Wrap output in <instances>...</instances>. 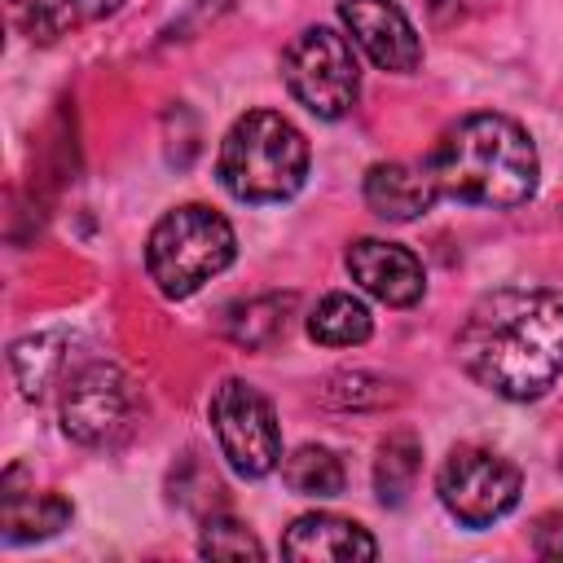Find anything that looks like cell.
<instances>
[{"label": "cell", "instance_id": "ffe728a7", "mask_svg": "<svg viewBox=\"0 0 563 563\" xmlns=\"http://www.w3.org/2000/svg\"><path fill=\"white\" fill-rule=\"evenodd\" d=\"M198 554H202V559H260L264 545H260L255 532L242 528L238 519H229V515H211V519L202 523Z\"/></svg>", "mask_w": 563, "mask_h": 563}, {"label": "cell", "instance_id": "2e32d148", "mask_svg": "<svg viewBox=\"0 0 563 563\" xmlns=\"http://www.w3.org/2000/svg\"><path fill=\"white\" fill-rule=\"evenodd\" d=\"M123 0H26V31L40 44H53L79 26L110 18Z\"/></svg>", "mask_w": 563, "mask_h": 563}, {"label": "cell", "instance_id": "6da1fadb", "mask_svg": "<svg viewBox=\"0 0 563 563\" xmlns=\"http://www.w3.org/2000/svg\"><path fill=\"white\" fill-rule=\"evenodd\" d=\"M457 365L501 400H537L563 374V295L545 286H501L471 303Z\"/></svg>", "mask_w": 563, "mask_h": 563}, {"label": "cell", "instance_id": "8992f818", "mask_svg": "<svg viewBox=\"0 0 563 563\" xmlns=\"http://www.w3.org/2000/svg\"><path fill=\"white\" fill-rule=\"evenodd\" d=\"M435 493L462 528H488L519 506L523 475L510 457L484 444H457L435 471Z\"/></svg>", "mask_w": 563, "mask_h": 563}, {"label": "cell", "instance_id": "44dd1931", "mask_svg": "<svg viewBox=\"0 0 563 563\" xmlns=\"http://www.w3.org/2000/svg\"><path fill=\"white\" fill-rule=\"evenodd\" d=\"M532 550L541 559H563V510H545L532 523Z\"/></svg>", "mask_w": 563, "mask_h": 563}, {"label": "cell", "instance_id": "52a82bcc", "mask_svg": "<svg viewBox=\"0 0 563 563\" xmlns=\"http://www.w3.org/2000/svg\"><path fill=\"white\" fill-rule=\"evenodd\" d=\"M141 422L132 378L119 365L92 361L62 383V431L84 449H114Z\"/></svg>", "mask_w": 563, "mask_h": 563}, {"label": "cell", "instance_id": "8fae6325", "mask_svg": "<svg viewBox=\"0 0 563 563\" xmlns=\"http://www.w3.org/2000/svg\"><path fill=\"white\" fill-rule=\"evenodd\" d=\"M70 515H75V506L62 493H53V488L35 493V484H26L22 466L4 471V479H0V532H4V541L26 545V541L57 537L70 523Z\"/></svg>", "mask_w": 563, "mask_h": 563}, {"label": "cell", "instance_id": "ba28073f", "mask_svg": "<svg viewBox=\"0 0 563 563\" xmlns=\"http://www.w3.org/2000/svg\"><path fill=\"white\" fill-rule=\"evenodd\" d=\"M207 418H211V431H216L224 462L238 475L264 479L282 462L277 413H273L268 396L260 387H251L246 378H224L207 400Z\"/></svg>", "mask_w": 563, "mask_h": 563}, {"label": "cell", "instance_id": "5b68a950", "mask_svg": "<svg viewBox=\"0 0 563 563\" xmlns=\"http://www.w3.org/2000/svg\"><path fill=\"white\" fill-rule=\"evenodd\" d=\"M282 84L317 119H343L361 97L352 40L330 26H303L282 53Z\"/></svg>", "mask_w": 563, "mask_h": 563}, {"label": "cell", "instance_id": "3957f363", "mask_svg": "<svg viewBox=\"0 0 563 563\" xmlns=\"http://www.w3.org/2000/svg\"><path fill=\"white\" fill-rule=\"evenodd\" d=\"M216 172L238 202H282L308 176V136L277 110H246L224 132Z\"/></svg>", "mask_w": 563, "mask_h": 563}, {"label": "cell", "instance_id": "7a4b0ae2", "mask_svg": "<svg viewBox=\"0 0 563 563\" xmlns=\"http://www.w3.org/2000/svg\"><path fill=\"white\" fill-rule=\"evenodd\" d=\"M427 167L444 198L493 211L523 207L541 180V158L532 136L515 119L493 110L466 114L453 128H444V136L427 154Z\"/></svg>", "mask_w": 563, "mask_h": 563}, {"label": "cell", "instance_id": "277c9868", "mask_svg": "<svg viewBox=\"0 0 563 563\" xmlns=\"http://www.w3.org/2000/svg\"><path fill=\"white\" fill-rule=\"evenodd\" d=\"M233 224L202 202L172 207L145 238V273L167 299H189L211 277H220L233 264Z\"/></svg>", "mask_w": 563, "mask_h": 563}, {"label": "cell", "instance_id": "7402d4cb", "mask_svg": "<svg viewBox=\"0 0 563 563\" xmlns=\"http://www.w3.org/2000/svg\"><path fill=\"white\" fill-rule=\"evenodd\" d=\"M559 471H563V453H559Z\"/></svg>", "mask_w": 563, "mask_h": 563}, {"label": "cell", "instance_id": "9a60e30c", "mask_svg": "<svg viewBox=\"0 0 563 563\" xmlns=\"http://www.w3.org/2000/svg\"><path fill=\"white\" fill-rule=\"evenodd\" d=\"M374 334V317L369 308L347 295V290H330L312 312H308V339L321 347H361Z\"/></svg>", "mask_w": 563, "mask_h": 563}, {"label": "cell", "instance_id": "e0dca14e", "mask_svg": "<svg viewBox=\"0 0 563 563\" xmlns=\"http://www.w3.org/2000/svg\"><path fill=\"white\" fill-rule=\"evenodd\" d=\"M282 479L299 497H339L343 484H347V471H343V462H339L334 449H325V444H299L282 462Z\"/></svg>", "mask_w": 563, "mask_h": 563}, {"label": "cell", "instance_id": "5bb4252c", "mask_svg": "<svg viewBox=\"0 0 563 563\" xmlns=\"http://www.w3.org/2000/svg\"><path fill=\"white\" fill-rule=\"evenodd\" d=\"M9 365H13V378L22 387L26 400H40L53 383H66V334L62 330H40V334H26L9 347Z\"/></svg>", "mask_w": 563, "mask_h": 563}, {"label": "cell", "instance_id": "4fadbf2b", "mask_svg": "<svg viewBox=\"0 0 563 563\" xmlns=\"http://www.w3.org/2000/svg\"><path fill=\"white\" fill-rule=\"evenodd\" d=\"M282 554L286 559H303V563H356V559H378V541L356 523V519H343V515H299L286 537H282Z\"/></svg>", "mask_w": 563, "mask_h": 563}, {"label": "cell", "instance_id": "7c38bea8", "mask_svg": "<svg viewBox=\"0 0 563 563\" xmlns=\"http://www.w3.org/2000/svg\"><path fill=\"white\" fill-rule=\"evenodd\" d=\"M361 194H365V207L378 220L409 224V220H418V216H427L435 207L440 185H435V176H431L427 163H400V158H391V163H374L365 172Z\"/></svg>", "mask_w": 563, "mask_h": 563}, {"label": "cell", "instance_id": "30bf717a", "mask_svg": "<svg viewBox=\"0 0 563 563\" xmlns=\"http://www.w3.org/2000/svg\"><path fill=\"white\" fill-rule=\"evenodd\" d=\"M347 273L352 282L374 295L378 303L387 308H413L422 295H427V273H422V260L400 246V242H383V238H356L347 246Z\"/></svg>", "mask_w": 563, "mask_h": 563}, {"label": "cell", "instance_id": "d6986e66", "mask_svg": "<svg viewBox=\"0 0 563 563\" xmlns=\"http://www.w3.org/2000/svg\"><path fill=\"white\" fill-rule=\"evenodd\" d=\"M286 308H290V299H282V295L251 299L238 308V317H229V334L246 347H268L286 334Z\"/></svg>", "mask_w": 563, "mask_h": 563}, {"label": "cell", "instance_id": "ac0fdd59", "mask_svg": "<svg viewBox=\"0 0 563 563\" xmlns=\"http://www.w3.org/2000/svg\"><path fill=\"white\" fill-rule=\"evenodd\" d=\"M418 466H422V444L418 435L409 431H396L378 444V457H374V493L383 506H400L418 479Z\"/></svg>", "mask_w": 563, "mask_h": 563}, {"label": "cell", "instance_id": "9c48e42d", "mask_svg": "<svg viewBox=\"0 0 563 563\" xmlns=\"http://www.w3.org/2000/svg\"><path fill=\"white\" fill-rule=\"evenodd\" d=\"M339 18L352 44L391 75H413L422 66V40L400 4L391 0H339Z\"/></svg>", "mask_w": 563, "mask_h": 563}]
</instances>
